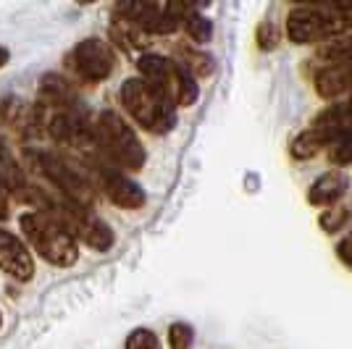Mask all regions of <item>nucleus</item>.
Masks as SVG:
<instances>
[{
  "mask_svg": "<svg viewBox=\"0 0 352 349\" xmlns=\"http://www.w3.org/2000/svg\"><path fill=\"white\" fill-rule=\"evenodd\" d=\"M347 218H350V210H347V207H329V210L321 213L318 223H321V229L326 234H334L347 223Z\"/></svg>",
  "mask_w": 352,
  "mask_h": 349,
  "instance_id": "nucleus-19",
  "label": "nucleus"
},
{
  "mask_svg": "<svg viewBox=\"0 0 352 349\" xmlns=\"http://www.w3.org/2000/svg\"><path fill=\"white\" fill-rule=\"evenodd\" d=\"M326 145H329V142L310 126V129H305L302 134L294 137L289 153H292V158H297V160H310V158H316V155L321 153V147H326Z\"/></svg>",
  "mask_w": 352,
  "mask_h": 349,
  "instance_id": "nucleus-14",
  "label": "nucleus"
},
{
  "mask_svg": "<svg viewBox=\"0 0 352 349\" xmlns=\"http://www.w3.org/2000/svg\"><path fill=\"white\" fill-rule=\"evenodd\" d=\"M95 139H98V147L116 163L118 168L140 171L145 166V147H142L132 126L118 116L116 111H103L98 116Z\"/></svg>",
  "mask_w": 352,
  "mask_h": 349,
  "instance_id": "nucleus-3",
  "label": "nucleus"
},
{
  "mask_svg": "<svg viewBox=\"0 0 352 349\" xmlns=\"http://www.w3.org/2000/svg\"><path fill=\"white\" fill-rule=\"evenodd\" d=\"M200 98V87L182 63H176V74H174V105H182V108H190L195 105Z\"/></svg>",
  "mask_w": 352,
  "mask_h": 349,
  "instance_id": "nucleus-13",
  "label": "nucleus"
},
{
  "mask_svg": "<svg viewBox=\"0 0 352 349\" xmlns=\"http://www.w3.org/2000/svg\"><path fill=\"white\" fill-rule=\"evenodd\" d=\"M344 192H347V176L342 171H329L313 181V187L308 192V203L318 205V207H329V205H337Z\"/></svg>",
  "mask_w": 352,
  "mask_h": 349,
  "instance_id": "nucleus-10",
  "label": "nucleus"
},
{
  "mask_svg": "<svg viewBox=\"0 0 352 349\" xmlns=\"http://www.w3.org/2000/svg\"><path fill=\"white\" fill-rule=\"evenodd\" d=\"M329 160L334 166H347V163H352V129L339 134L337 139L329 145Z\"/></svg>",
  "mask_w": 352,
  "mask_h": 349,
  "instance_id": "nucleus-17",
  "label": "nucleus"
},
{
  "mask_svg": "<svg viewBox=\"0 0 352 349\" xmlns=\"http://www.w3.org/2000/svg\"><path fill=\"white\" fill-rule=\"evenodd\" d=\"M32 160L37 163L40 174L63 194V200L87 207L92 192H89V184L85 181V176L76 174V168H72L66 160L53 155V153H34Z\"/></svg>",
  "mask_w": 352,
  "mask_h": 349,
  "instance_id": "nucleus-4",
  "label": "nucleus"
},
{
  "mask_svg": "<svg viewBox=\"0 0 352 349\" xmlns=\"http://www.w3.org/2000/svg\"><path fill=\"white\" fill-rule=\"evenodd\" d=\"M192 76H208L213 71V58L197 50H184V63H182Z\"/></svg>",
  "mask_w": 352,
  "mask_h": 349,
  "instance_id": "nucleus-18",
  "label": "nucleus"
},
{
  "mask_svg": "<svg viewBox=\"0 0 352 349\" xmlns=\"http://www.w3.org/2000/svg\"><path fill=\"white\" fill-rule=\"evenodd\" d=\"M0 271L16 281H32L34 276V260L27 245L16 234L0 229Z\"/></svg>",
  "mask_w": 352,
  "mask_h": 349,
  "instance_id": "nucleus-7",
  "label": "nucleus"
},
{
  "mask_svg": "<svg viewBox=\"0 0 352 349\" xmlns=\"http://www.w3.org/2000/svg\"><path fill=\"white\" fill-rule=\"evenodd\" d=\"M121 105L129 111V116L153 134H166L174 129L176 124V105L171 98H166L163 92L150 87L145 79L134 76L121 85Z\"/></svg>",
  "mask_w": 352,
  "mask_h": 349,
  "instance_id": "nucleus-1",
  "label": "nucleus"
},
{
  "mask_svg": "<svg viewBox=\"0 0 352 349\" xmlns=\"http://www.w3.org/2000/svg\"><path fill=\"white\" fill-rule=\"evenodd\" d=\"M316 89L323 100H337L352 89V63H331L316 76Z\"/></svg>",
  "mask_w": 352,
  "mask_h": 349,
  "instance_id": "nucleus-9",
  "label": "nucleus"
},
{
  "mask_svg": "<svg viewBox=\"0 0 352 349\" xmlns=\"http://www.w3.org/2000/svg\"><path fill=\"white\" fill-rule=\"evenodd\" d=\"M124 349H158V336L150 328H134L132 334L126 336Z\"/></svg>",
  "mask_w": 352,
  "mask_h": 349,
  "instance_id": "nucleus-21",
  "label": "nucleus"
},
{
  "mask_svg": "<svg viewBox=\"0 0 352 349\" xmlns=\"http://www.w3.org/2000/svg\"><path fill=\"white\" fill-rule=\"evenodd\" d=\"M192 339H195V331L187 323H171L168 328V347L171 349H190Z\"/></svg>",
  "mask_w": 352,
  "mask_h": 349,
  "instance_id": "nucleus-20",
  "label": "nucleus"
},
{
  "mask_svg": "<svg viewBox=\"0 0 352 349\" xmlns=\"http://www.w3.org/2000/svg\"><path fill=\"white\" fill-rule=\"evenodd\" d=\"M6 190H8V187L0 181V218L8 216V197H6Z\"/></svg>",
  "mask_w": 352,
  "mask_h": 349,
  "instance_id": "nucleus-24",
  "label": "nucleus"
},
{
  "mask_svg": "<svg viewBox=\"0 0 352 349\" xmlns=\"http://www.w3.org/2000/svg\"><path fill=\"white\" fill-rule=\"evenodd\" d=\"M19 223H21L24 236L30 239V245L47 262H53L58 268H69V265H74V262L79 260L76 239L53 216H47L43 210H32V213H24Z\"/></svg>",
  "mask_w": 352,
  "mask_h": 349,
  "instance_id": "nucleus-2",
  "label": "nucleus"
},
{
  "mask_svg": "<svg viewBox=\"0 0 352 349\" xmlns=\"http://www.w3.org/2000/svg\"><path fill=\"white\" fill-rule=\"evenodd\" d=\"M40 98L45 105H56L60 111H74L76 105V92L60 74H45L40 79Z\"/></svg>",
  "mask_w": 352,
  "mask_h": 349,
  "instance_id": "nucleus-11",
  "label": "nucleus"
},
{
  "mask_svg": "<svg viewBox=\"0 0 352 349\" xmlns=\"http://www.w3.org/2000/svg\"><path fill=\"white\" fill-rule=\"evenodd\" d=\"M72 63L85 82H105L116 69V56H113L111 45L105 40L87 37V40H82L74 47Z\"/></svg>",
  "mask_w": 352,
  "mask_h": 349,
  "instance_id": "nucleus-6",
  "label": "nucleus"
},
{
  "mask_svg": "<svg viewBox=\"0 0 352 349\" xmlns=\"http://www.w3.org/2000/svg\"><path fill=\"white\" fill-rule=\"evenodd\" d=\"M100 168V181H103V192L108 194V200L124 210H137L145 205V192L142 187L132 181L126 174H121L116 168H105V166H98Z\"/></svg>",
  "mask_w": 352,
  "mask_h": 349,
  "instance_id": "nucleus-8",
  "label": "nucleus"
},
{
  "mask_svg": "<svg viewBox=\"0 0 352 349\" xmlns=\"http://www.w3.org/2000/svg\"><path fill=\"white\" fill-rule=\"evenodd\" d=\"M111 37L124 50H134V47H142L145 45V32L140 30L137 24H132V21H126V19H118V16L116 21H113V27H111Z\"/></svg>",
  "mask_w": 352,
  "mask_h": 349,
  "instance_id": "nucleus-15",
  "label": "nucleus"
},
{
  "mask_svg": "<svg viewBox=\"0 0 352 349\" xmlns=\"http://www.w3.org/2000/svg\"><path fill=\"white\" fill-rule=\"evenodd\" d=\"M184 27H187V34H190L197 45L210 43V37H213V24H210V19H206V16L197 14V11H190V14H187Z\"/></svg>",
  "mask_w": 352,
  "mask_h": 349,
  "instance_id": "nucleus-16",
  "label": "nucleus"
},
{
  "mask_svg": "<svg viewBox=\"0 0 352 349\" xmlns=\"http://www.w3.org/2000/svg\"><path fill=\"white\" fill-rule=\"evenodd\" d=\"M0 181L14 192L30 190V187H27V179H24V171H21L19 160L14 158L11 147L6 145V139H0Z\"/></svg>",
  "mask_w": 352,
  "mask_h": 349,
  "instance_id": "nucleus-12",
  "label": "nucleus"
},
{
  "mask_svg": "<svg viewBox=\"0 0 352 349\" xmlns=\"http://www.w3.org/2000/svg\"><path fill=\"white\" fill-rule=\"evenodd\" d=\"M8 58H11V53H8V47H0V69L8 63Z\"/></svg>",
  "mask_w": 352,
  "mask_h": 349,
  "instance_id": "nucleus-25",
  "label": "nucleus"
},
{
  "mask_svg": "<svg viewBox=\"0 0 352 349\" xmlns=\"http://www.w3.org/2000/svg\"><path fill=\"white\" fill-rule=\"evenodd\" d=\"M0 323H3V315H0Z\"/></svg>",
  "mask_w": 352,
  "mask_h": 349,
  "instance_id": "nucleus-26",
  "label": "nucleus"
},
{
  "mask_svg": "<svg viewBox=\"0 0 352 349\" xmlns=\"http://www.w3.org/2000/svg\"><path fill=\"white\" fill-rule=\"evenodd\" d=\"M50 210H58L63 216V226L72 232V236L82 239L87 247L98 249V252L113 247V232L108 229V223H103L98 216H92L87 207L63 200L60 205H53Z\"/></svg>",
  "mask_w": 352,
  "mask_h": 349,
  "instance_id": "nucleus-5",
  "label": "nucleus"
},
{
  "mask_svg": "<svg viewBox=\"0 0 352 349\" xmlns=\"http://www.w3.org/2000/svg\"><path fill=\"white\" fill-rule=\"evenodd\" d=\"M276 45H279V30L274 24H268V21L261 24L258 27V47L261 50H274Z\"/></svg>",
  "mask_w": 352,
  "mask_h": 349,
  "instance_id": "nucleus-22",
  "label": "nucleus"
},
{
  "mask_svg": "<svg viewBox=\"0 0 352 349\" xmlns=\"http://www.w3.org/2000/svg\"><path fill=\"white\" fill-rule=\"evenodd\" d=\"M337 252H339V258H342V262H347V265L352 268V234L347 236V239L339 242Z\"/></svg>",
  "mask_w": 352,
  "mask_h": 349,
  "instance_id": "nucleus-23",
  "label": "nucleus"
}]
</instances>
